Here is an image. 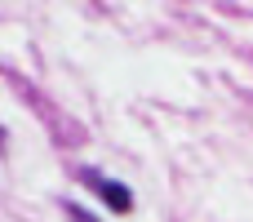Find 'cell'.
Wrapping results in <instances>:
<instances>
[{
  "instance_id": "6da1fadb",
  "label": "cell",
  "mask_w": 253,
  "mask_h": 222,
  "mask_svg": "<svg viewBox=\"0 0 253 222\" xmlns=\"http://www.w3.org/2000/svg\"><path fill=\"white\" fill-rule=\"evenodd\" d=\"M80 178H84V187H93V191H98L116 214H129V209H133V191H129V187H120V182H111V178L93 174V169H84Z\"/></svg>"
}]
</instances>
